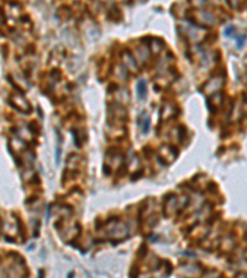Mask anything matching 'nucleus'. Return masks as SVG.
Here are the masks:
<instances>
[{
	"mask_svg": "<svg viewBox=\"0 0 247 278\" xmlns=\"http://www.w3.org/2000/svg\"><path fill=\"white\" fill-rule=\"evenodd\" d=\"M136 91H137V95L140 99H143L146 97V83L143 80H140L137 83V90Z\"/></svg>",
	"mask_w": 247,
	"mask_h": 278,
	"instance_id": "obj_1",
	"label": "nucleus"
},
{
	"mask_svg": "<svg viewBox=\"0 0 247 278\" xmlns=\"http://www.w3.org/2000/svg\"><path fill=\"white\" fill-rule=\"evenodd\" d=\"M150 130V118L145 119V132H148Z\"/></svg>",
	"mask_w": 247,
	"mask_h": 278,
	"instance_id": "obj_2",
	"label": "nucleus"
}]
</instances>
